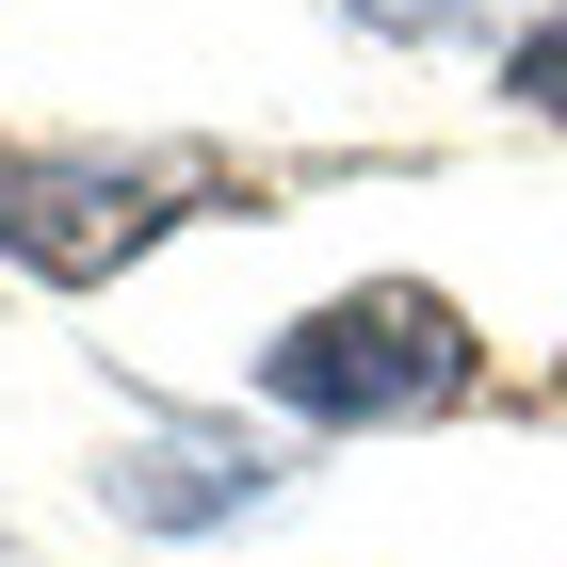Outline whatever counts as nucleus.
<instances>
[{
	"label": "nucleus",
	"instance_id": "7ed1b4c3",
	"mask_svg": "<svg viewBox=\"0 0 567 567\" xmlns=\"http://www.w3.org/2000/svg\"><path fill=\"white\" fill-rule=\"evenodd\" d=\"M97 486H114V519L195 535V519H227V503H260V486H276V454H260L244 422H178V437H131Z\"/></svg>",
	"mask_w": 567,
	"mask_h": 567
},
{
	"label": "nucleus",
	"instance_id": "f257e3e1",
	"mask_svg": "<svg viewBox=\"0 0 567 567\" xmlns=\"http://www.w3.org/2000/svg\"><path fill=\"white\" fill-rule=\"evenodd\" d=\"M471 373H486L471 308H454V292H422V276H357V292H324L292 341L260 357V390L292 405V422H324V437L437 422V405H471Z\"/></svg>",
	"mask_w": 567,
	"mask_h": 567
},
{
	"label": "nucleus",
	"instance_id": "20e7f679",
	"mask_svg": "<svg viewBox=\"0 0 567 567\" xmlns=\"http://www.w3.org/2000/svg\"><path fill=\"white\" fill-rule=\"evenodd\" d=\"M503 97H519V114H551V131H567V17H535V33L503 49Z\"/></svg>",
	"mask_w": 567,
	"mask_h": 567
},
{
	"label": "nucleus",
	"instance_id": "f03ea898",
	"mask_svg": "<svg viewBox=\"0 0 567 567\" xmlns=\"http://www.w3.org/2000/svg\"><path fill=\"white\" fill-rule=\"evenodd\" d=\"M212 195V163H114V146H0V260L33 276H114Z\"/></svg>",
	"mask_w": 567,
	"mask_h": 567
}]
</instances>
